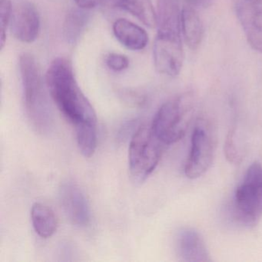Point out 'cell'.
<instances>
[{
    "instance_id": "44dd1931",
    "label": "cell",
    "mask_w": 262,
    "mask_h": 262,
    "mask_svg": "<svg viewBox=\"0 0 262 262\" xmlns=\"http://www.w3.org/2000/svg\"><path fill=\"white\" fill-rule=\"evenodd\" d=\"M188 1L192 5L201 6V7H206L211 2V0H188Z\"/></svg>"
},
{
    "instance_id": "7c38bea8",
    "label": "cell",
    "mask_w": 262,
    "mask_h": 262,
    "mask_svg": "<svg viewBox=\"0 0 262 262\" xmlns=\"http://www.w3.org/2000/svg\"><path fill=\"white\" fill-rule=\"evenodd\" d=\"M113 30L118 41L128 50H142L148 44L146 31L128 19H117L113 24Z\"/></svg>"
},
{
    "instance_id": "ac0fdd59",
    "label": "cell",
    "mask_w": 262,
    "mask_h": 262,
    "mask_svg": "<svg viewBox=\"0 0 262 262\" xmlns=\"http://www.w3.org/2000/svg\"><path fill=\"white\" fill-rule=\"evenodd\" d=\"M225 157L228 162L233 164H238L241 162V156L237 151V147L234 142V129L231 128L228 132L225 143Z\"/></svg>"
},
{
    "instance_id": "30bf717a",
    "label": "cell",
    "mask_w": 262,
    "mask_h": 262,
    "mask_svg": "<svg viewBox=\"0 0 262 262\" xmlns=\"http://www.w3.org/2000/svg\"><path fill=\"white\" fill-rule=\"evenodd\" d=\"M59 199L67 219L75 226L82 228L90 225L91 211L82 190L76 184L67 182L59 188Z\"/></svg>"
},
{
    "instance_id": "ffe728a7",
    "label": "cell",
    "mask_w": 262,
    "mask_h": 262,
    "mask_svg": "<svg viewBox=\"0 0 262 262\" xmlns=\"http://www.w3.org/2000/svg\"><path fill=\"white\" fill-rule=\"evenodd\" d=\"M79 8L91 10L96 7L102 0H74Z\"/></svg>"
},
{
    "instance_id": "52a82bcc",
    "label": "cell",
    "mask_w": 262,
    "mask_h": 262,
    "mask_svg": "<svg viewBox=\"0 0 262 262\" xmlns=\"http://www.w3.org/2000/svg\"><path fill=\"white\" fill-rule=\"evenodd\" d=\"M215 133L212 124L206 118L198 119L191 140V149L185 166L188 179L203 176L212 165L215 153Z\"/></svg>"
},
{
    "instance_id": "5b68a950",
    "label": "cell",
    "mask_w": 262,
    "mask_h": 262,
    "mask_svg": "<svg viewBox=\"0 0 262 262\" xmlns=\"http://www.w3.org/2000/svg\"><path fill=\"white\" fill-rule=\"evenodd\" d=\"M233 214L240 225L255 226L262 216V167L255 162L250 165L242 183L234 192Z\"/></svg>"
},
{
    "instance_id": "8992f818",
    "label": "cell",
    "mask_w": 262,
    "mask_h": 262,
    "mask_svg": "<svg viewBox=\"0 0 262 262\" xmlns=\"http://www.w3.org/2000/svg\"><path fill=\"white\" fill-rule=\"evenodd\" d=\"M165 146L151 126L139 127L133 135L128 148L129 171L135 182H144L153 172Z\"/></svg>"
},
{
    "instance_id": "2e32d148",
    "label": "cell",
    "mask_w": 262,
    "mask_h": 262,
    "mask_svg": "<svg viewBox=\"0 0 262 262\" xmlns=\"http://www.w3.org/2000/svg\"><path fill=\"white\" fill-rule=\"evenodd\" d=\"M78 8L67 14L64 24V36L70 43H75L79 39L89 20L88 10Z\"/></svg>"
},
{
    "instance_id": "d6986e66",
    "label": "cell",
    "mask_w": 262,
    "mask_h": 262,
    "mask_svg": "<svg viewBox=\"0 0 262 262\" xmlns=\"http://www.w3.org/2000/svg\"><path fill=\"white\" fill-rule=\"evenodd\" d=\"M105 62L108 68L115 72L123 71L129 66L128 57L119 53H110L106 56Z\"/></svg>"
},
{
    "instance_id": "8fae6325",
    "label": "cell",
    "mask_w": 262,
    "mask_h": 262,
    "mask_svg": "<svg viewBox=\"0 0 262 262\" xmlns=\"http://www.w3.org/2000/svg\"><path fill=\"white\" fill-rule=\"evenodd\" d=\"M174 245L176 254L182 261H211L203 237L194 228H181L176 234Z\"/></svg>"
},
{
    "instance_id": "7a4b0ae2",
    "label": "cell",
    "mask_w": 262,
    "mask_h": 262,
    "mask_svg": "<svg viewBox=\"0 0 262 262\" xmlns=\"http://www.w3.org/2000/svg\"><path fill=\"white\" fill-rule=\"evenodd\" d=\"M157 36L153 47L155 67L161 74L178 76L184 62L182 10L179 0H157Z\"/></svg>"
},
{
    "instance_id": "277c9868",
    "label": "cell",
    "mask_w": 262,
    "mask_h": 262,
    "mask_svg": "<svg viewBox=\"0 0 262 262\" xmlns=\"http://www.w3.org/2000/svg\"><path fill=\"white\" fill-rule=\"evenodd\" d=\"M194 101L182 95L164 103L158 110L151 127L165 145L176 143L185 136L194 116Z\"/></svg>"
},
{
    "instance_id": "6da1fadb",
    "label": "cell",
    "mask_w": 262,
    "mask_h": 262,
    "mask_svg": "<svg viewBox=\"0 0 262 262\" xmlns=\"http://www.w3.org/2000/svg\"><path fill=\"white\" fill-rule=\"evenodd\" d=\"M46 85L59 111L75 127L81 153L91 157L97 147V118L79 87L71 62L66 58L55 59L47 70Z\"/></svg>"
},
{
    "instance_id": "9a60e30c",
    "label": "cell",
    "mask_w": 262,
    "mask_h": 262,
    "mask_svg": "<svg viewBox=\"0 0 262 262\" xmlns=\"http://www.w3.org/2000/svg\"><path fill=\"white\" fill-rule=\"evenodd\" d=\"M31 220L35 231L42 238L52 237L57 230L58 221L54 211L44 204L33 205Z\"/></svg>"
},
{
    "instance_id": "e0dca14e",
    "label": "cell",
    "mask_w": 262,
    "mask_h": 262,
    "mask_svg": "<svg viewBox=\"0 0 262 262\" xmlns=\"http://www.w3.org/2000/svg\"><path fill=\"white\" fill-rule=\"evenodd\" d=\"M13 4L11 0H0V37H1V50H3L7 40V30L11 20Z\"/></svg>"
},
{
    "instance_id": "ba28073f",
    "label": "cell",
    "mask_w": 262,
    "mask_h": 262,
    "mask_svg": "<svg viewBox=\"0 0 262 262\" xmlns=\"http://www.w3.org/2000/svg\"><path fill=\"white\" fill-rule=\"evenodd\" d=\"M233 4L248 43L262 54V0H233Z\"/></svg>"
},
{
    "instance_id": "5bb4252c",
    "label": "cell",
    "mask_w": 262,
    "mask_h": 262,
    "mask_svg": "<svg viewBox=\"0 0 262 262\" xmlns=\"http://www.w3.org/2000/svg\"><path fill=\"white\" fill-rule=\"evenodd\" d=\"M182 33L187 46L195 50L200 47L204 37V25L200 16L191 6L182 10Z\"/></svg>"
},
{
    "instance_id": "3957f363",
    "label": "cell",
    "mask_w": 262,
    "mask_h": 262,
    "mask_svg": "<svg viewBox=\"0 0 262 262\" xmlns=\"http://www.w3.org/2000/svg\"><path fill=\"white\" fill-rule=\"evenodd\" d=\"M19 66L27 117L36 132L47 134L53 128V113L37 62L30 53H24Z\"/></svg>"
},
{
    "instance_id": "9c48e42d",
    "label": "cell",
    "mask_w": 262,
    "mask_h": 262,
    "mask_svg": "<svg viewBox=\"0 0 262 262\" xmlns=\"http://www.w3.org/2000/svg\"><path fill=\"white\" fill-rule=\"evenodd\" d=\"M10 30L14 37L26 43L36 41L40 32V16L33 3L22 0L13 7Z\"/></svg>"
},
{
    "instance_id": "4fadbf2b",
    "label": "cell",
    "mask_w": 262,
    "mask_h": 262,
    "mask_svg": "<svg viewBox=\"0 0 262 262\" xmlns=\"http://www.w3.org/2000/svg\"><path fill=\"white\" fill-rule=\"evenodd\" d=\"M107 2L111 7L133 15L149 28L157 26V13L151 0H107Z\"/></svg>"
}]
</instances>
